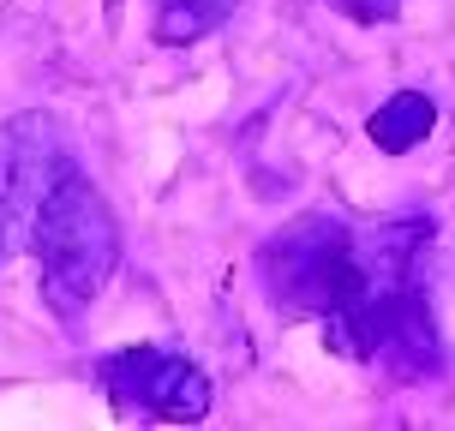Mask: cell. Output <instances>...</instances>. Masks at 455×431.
Listing matches in <instances>:
<instances>
[{
  "label": "cell",
  "mask_w": 455,
  "mask_h": 431,
  "mask_svg": "<svg viewBox=\"0 0 455 431\" xmlns=\"http://www.w3.org/2000/svg\"><path fill=\"white\" fill-rule=\"evenodd\" d=\"M30 251L43 264V294L60 318H84L91 299L108 288L114 264H120V227H114V210L102 204V192L78 168H67L43 198Z\"/></svg>",
  "instance_id": "6da1fadb"
},
{
  "label": "cell",
  "mask_w": 455,
  "mask_h": 431,
  "mask_svg": "<svg viewBox=\"0 0 455 431\" xmlns=\"http://www.w3.org/2000/svg\"><path fill=\"white\" fill-rule=\"evenodd\" d=\"M67 168L72 156L48 114H12L0 126V258H12L36 240L43 198Z\"/></svg>",
  "instance_id": "7a4b0ae2"
},
{
  "label": "cell",
  "mask_w": 455,
  "mask_h": 431,
  "mask_svg": "<svg viewBox=\"0 0 455 431\" xmlns=\"http://www.w3.org/2000/svg\"><path fill=\"white\" fill-rule=\"evenodd\" d=\"M102 389L120 408H144L156 419H204L210 413V378L192 360L168 347H126L102 360Z\"/></svg>",
  "instance_id": "3957f363"
},
{
  "label": "cell",
  "mask_w": 455,
  "mask_h": 431,
  "mask_svg": "<svg viewBox=\"0 0 455 431\" xmlns=\"http://www.w3.org/2000/svg\"><path fill=\"white\" fill-rule=\"evenodd\" d=\"M437 126V108H432V96H419V91H402V96H389L384 108L365 120V132H371V144L378 150H389V156H402V150H413V144H426Z\"/></svg>",
  "instance_id": "277c9868"
},
{
  "label": "cell",
  "mask_w": 455,
  "mask_h": 431,
  "mask_svg": "<svg viewBox=\"0 0 455 431\" xmlns=\"http://www.w3.org/2000/svg\"><path fill=\"white\" fill-rule=\"evenodd\" d=\"M234 12V0H156V43H198Z\"/></svg>",
  "instance_id": "5b68a950"
},
{
  "label": "cell",
  "mask_w": 455,
  "mask_h": 431,
  "mask_svg": "<svg viewBox=\"0 0 455 431\" xmlns=\"http://www.w3.org/2000/svg\"><path fill=\"white\" fill-rule=\"evenodd\" d=\"M330 6L347 12V19H360V24H389L402 12V0H330Z\"/></svg>",
  "instance_id": "8992f818"
}]
</instances>
